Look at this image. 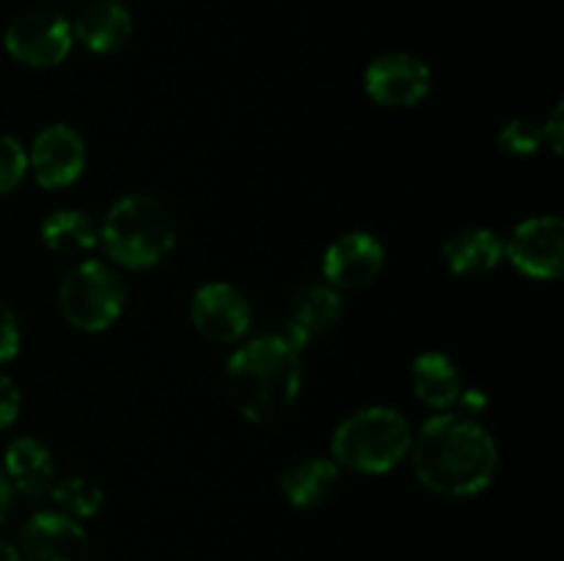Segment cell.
I'll return each instance as SVG.
<instances>
[{
	"label": "cell",
	"mask_w": 564,
	"mask_h": 561,
	"mask_svg": "<svg viewBox=\"0 0 564 561\" xmlns=\"http://www.w3.org/2000/svg\"><path fill=\"white\" fill-rule=\"evenodd\" d=\"M411 465L419 484L444 498L485 493L499 473V446L474 416L441 410L413 432Z\"/></svg>",
	"instance_id": "cell-1"
},
{
	"label": "cell",
	"mask_w": 564,
	"mask_h": 561,
	"mask_svg": "<svg viewBox=\"0 0 564 561\" xmlns=\"http://www.w3.org/2000/svg\"><path fill=\"white\" fill-rule=\"evenodd\" d=\"M224 385L229 402L246 421H279L301 396V350H295L284 336H259L246 341L226 361Z\"/></svg>",
	"instance_id": "cell-2"
},
{
	"label": "cell",
	"mask_w": 564,
	"mask_h": 561,
	"mask_svg": "<svg viewBox=\"0 0 564 561\" xmlns=\"http://www.w3.org/2000/svg\"><path fill=\"white\" fill-rule=\"evenodd\" d=\"M99 245L113 267L135 273L158 267L176 245L174 215L152 193H127L105 212Z\"/></svg>",
	"instance_id": "cell-3"
},
{
	"label": "cell",
	"mask_w": 564,
	"mask_h": 561,
	"mask_svg": "<svg viewBox=\"0 0 564 561\" xmlns=\"http://www.w3.org/2000/svg\"><path fill=\"white\" fill-rule=\"evenodd\" d=\"M413 446V427L397 407L369 405L350 413L330 438V460L352 473L394 471L408 460Z\"/></svg>",
	"instance_id": "cell-4"
},
{
	"label": "cell",
	"mask_w": 564,
	"mask_h": 561,
	"mask_svg": "<svg viewBox=\"0 0 564 561\" xmlns=\"http://www.w3.org/2000/svg\"><path fill=\"white\" fill-rule=\"evenodd\" d=\"M127 286L110 262L86 258L64 275L58 289V308L66 322L83 333H102L121 317Z\"/></svg>",
	"instance_id": "cell-5"
},
{
	"label": "cell",
	"mask_w": 564,
	"mask_h": 561,
	"mask_svg": "<svg viewBox=\"0 0 564 561\" xmlns=\"http://www.w3.org/2000/svg\"><path fill=\"white\" fill-rule=\"evenodd\" d=\"M3 47L17 64L31 69H53L69 58L75 47L72 22L61 11L39 6L17 14L3 33Z\"/></svg>",
	"instance_id": "cell-6"
},
{
	"label": "cell",
	"mask_w": 564,
	"mask_h": 561,
	"mask_svg": "<svg viewBox=\"0 0 564 561\" xmlns=\"http://www.w3.org/2000/svg\"><path fill=\"white\" fill-rule=\"evenodd\" d=\"M364 88L380 108H416L433 88V72H430L427 61H422L419 55L391 50V53H380L369 61L367 72H364Z\"/></svg>",
	"instance_id": "cell-7"
},
{
	"label": "cell",
	"mask_w": 564,
	"mask_h": 561,
	"mask_svg": "<svg viewBox=\"0 0 564 561\" xmlns=\"http://www.w3.org/2000/svg\"><path fill=\"white\" fill-rule=\"evenodd\" d=\"M505 258L534 280H556L564 273V223L556 215L521 220L505 242Z\"/></svg>",
	"instance_id": "cell-8"
},
{
	"label": "cell",
	"mask_w": 564,
	"mask_h": 561,
	"mask_svg": "<svg viewBox=\"0 0 564 561\" xmlns=\"http://www.w3.org/2000/svg\"><path fill=\"white\" fill-rule=\"evenodd\" d=\"M28 170L44 190H64L86 170V141L72 124H47L28 148Z\"/></svg>",
	"instance_id": "cell-9"
},
{
	"label": "cell",
	"mask_w": 564,
	"mask_h": 561,
	"mask_svg": "<svg viewBox=\"0 0 564 561\" xmlns=\"http://www.w3.org/2000/svg\"><path fill=\"white\" fill-rule=\"evenodd\" d=\"M251 300L226 280L198 286L191 300V322L202 339L213 344H235L251 330Z\"/></svg>",
	"instance_id": "cell-10"
},
{
	"label": "cell",
	"mask_w": 564,
	"mask_h": 561,
	"mask_svg": "<svg viewBox=\"0 0 564 561\" xmlns=\"http://www.w3.org/2000/svg\"><path fill=\"white\" fill-rule=\"evenodd\" d=\"M17 553L20 561H91V542L80 520L47 509L22 526Z\"/></svg>",
	"instance_id": "cell-11"
},
{
	"label": "cell",
	"mask_w": 564,
	"mask_h": 561,
	"mask_svg": "<svg viewBox=\"0 0 564 561\" xmlns=\"http://www.w3.org/2000/svg\"><path fill=\"white\" fill-rule=\"evenodd\" d=\"M386 264V248L369 231H345L323 253L325 284L339 292H356L372 284Z\"/></svg>",
	"instance_id": "cell-12"
},
{
	"label": "cell",
	"mask_w": 564,
	"mask_h": 561,
	"mask_svg": "<svg viewBox=\"0 0 564 561\" xmlns=\"http://www.w3.org/2000/svg\"><path fill=\"white\" fill-rule=\"evenodd\" d=\"M341 317V292L319 284H306L290 297V306L284 311V339L295 350H306L317 339H323Z\"/></svg>",
	"instance_id": "cell-13"
},
{
	"label": "cell",
	"mask_w": 564,
	"mask_h": 561,
	"mask_svg": "<svg viewBox=\"0 0 564 561\" xmlns=\"http://www.w3.org/2000/svg\"><path fill=\"white\" fill-rule=\"evenodd\" d=\"M341 482V468L330 457H303L290 462L279 479L281 495L292 509H319L336 495Z\"/></svg>",
	"instance_id": "cell-14"
},
{
	"label": "cell",
	"mask_w": 564,
	"mask_h": 561,
	"mask_svg": "<svg viewBox=\"0 0 564 561\" xmlns=\"http://www.w3.org/2000/svg\"><path fill=\"white\" fill-rule=\"evenodd\" d=\"M444 267L457 278H479L494 273L505 258V240L488 226H468L455 231L441 248Z\"/></svg>",
	"instance_id": "cell-15"
},
{
	"label": "cell",
	"mask_w": 564,
	"mask_h": 561,
	"mask_svg": "<svg viewBox=\"0 0 564 561\" xmlns=\"http://www.w3.org/2000/svg\"><path fill=\"white\" fill-rule=\"evenodd\" d=\"M75 42L97 55L116 53L132 36V14L119 0H94L72 22Z\"/></svg>",
	"instance_id": "cell-16"
},
{
	"label": "cell",
	"mask_w": 564,
	"mask_h": 561,
	"mask_svg": "<svg viewBox=\"0 0 564 561\" xmlns=\"http://www.w3.org/2000/svg\"><path fill=\"white\" fill-rule=\"evenodd\" d=\"M411 388L422 405L433 410H449L460 399V369L446 352L424 350L411 363Z\"/></svg>",
	"instance_id": "cell-17"
},
{
	"label": "cell",
	"mask_w": 564,
	"mask_h": 561,
	"mask_svg": "<svg viewBox=\"0 0 564 561\" xmlns=\"http://www.w3.org/2000/svg\"><path fill=\"white\" fill-rule=\"evenodd\" d=\"M3 471L14 493L25 495V498H42L55 482L53 454L36 438L11 440L3 457Z\"/></svg>",
	"instance_id": "cell-18"
},
{
	"label": "cell",
	"mask_w": 564,
	"mask_h": 561,
	"mask_svg": "<svg viewBox=\"0 0 564 561\" xmlns=\"http://www.w3.org/2000/svg\"><path fill=\"white\" fill-rule=\"evenodd\" d=\"M42 242L61 256H80L99 245V226L83 209H55L39 226Z\"/></svg>",
	"instance_id": "cell-19"
},
{
	"label": "cell",
	"mask_w": 564,
	"mask_h": 561,
	"mask_svg": "<svg viewBox=\"0 0 564 561\" xmlns=\"http://www.w3.org/2000/svg\"><path fill=\"white\" fill-rule=\"evenodd\" d=\"M47 495L55 501L58 512L75 517V520H88V517L97 515L105 504L102 487L86 476L55 479Z\"/></svg>",
	"instance_id": "cell-20"
},
{
	"label": "cell",
	"mask_w": 564,
	"mask_h": 561,
	"mask_svg": "<svg viewBox=\"0 0 564 561\" xmlns=\"http://www.w3.org/2000/svg\"><path fill=\"white\" fill-rule=\"evenodd\" d=\"M496 143H499L501 152L512 154V157H532L543 146V132H540L538 121L518 116V119H510L501 127Z\"/></svg>",
	"instance_id": "cell-21"
},
{
	"label": "cell",
	"mask_w": 564,
	"mask_h": 561,
	"mask_svg": "<svg viewBox=\"0 0 564 561\" xmlns=\"http://www.w3.org/2000/svg\"><path fill=\"white\" fill-rule=\"evenodd\" d=\"M28 174V152L17 138L0 135V198L14 193Z\"/></svg>",
	"instance_id": "cell-22"
},
{
	"label": "cell",
	"mask_w": 564,
	"mask_h": 561,
	"mask_svg": "<svg viewBox=\"0 0 564 561\" xmlns=\"http://www.w3.org/2000/svg\"><path fill=\"white\" fill-rule=\"evenodd\" d=\"M20 341H22V328H20V317L11 306H6L0 300V366L11 361V358L20 352Z\"/></svg>",
	"instance_id": "cell-23"
},
{
	"label": "cell",
	"mask_w": 564,
	"mask_h": 561,
	"mask_svg": "<svg viewBox=\"0 0 564 561\" xmlns=\"http://www.w3.org/2000/svg\"><path fill=\"white\" fill-rule=\"evenodd\" d=\"M22 413V394L17 383L6 374H0V432L9 429Z\"/></svg>",
	"instance_id": "cell-24"
},
{
	"label": "cell",
	"mask_w": 564,
	"mask_h": 561,
	"mask_svg": "<svg viewBox=\"0 0 564 561\" xmlns=\"http://www.w3.org/2000/svg\"><path fill=\"white\" fill-rule=\"evenodd\" d=\"M540 132H543V143L551 148L554 154H562V143H564V105L556 102L551 108V113L545 116V121L540 124Z\"/></svg>",
	"instance_id": "cell-25"
},
{
	"label": "cell",
	"mask_w": 564,
	"mask_h": 561,
	"mask_svg": "<svg viewBox=\"0 0 564 561\" xmlns=\"http://www.w3.org/2000/svg\"><path fill=\"white\" fill-rule=\"evenodd\" d=\"M457 405H460V413L477 418V413H482L485 407H488V396H485V391H479V388H468V391L463 388Z\"/></svg>",
	"instance_id": "cell-26"
},
{
	"label": "cell",
	"mask_w": 564,
	"mask_h": 561,
	"mask_svg": "<svg viewBox=\"0 0 564 561\" xmlns=\"http://www.w3.org/2000/svg\"><path fill=\"white\" fill-rule=\"evenodd\" d=\"M14 487H11L9 476H6L3 465H0V522H6V517H9L11 506H14Z\"/></svg>",
	"instance_id": "cell-27"
},
{
	"label": "cell",
	"mask_w": 564,
	"mask_h": 561,
	"mask_svg": "<svg viewBox=\"0 0 564 561\" xmlns=\"http://www.w3.org/2000/svg\"><path fill=\"white\" fill-rule=\"evenodd\" d=\"M0 561H20V553H17L14 544L6 542L3 537H0Z\"/></svg>",
	"instance_id": "cell-28"
},
{
	"label": "cell",
	"mask_w": 564,
	"mask_h": 561,
	"mask_svg": "<svg viewBox=\"0 0 564 561\" xmlns=\"http://www.w3.org/2000/svg\"><path fill=\"white\" fill-rule=\"evenodd\" d=\"M119 3H121V0H119Z\"/></svg>",
	"instance_id": "cell-29"
}]
</instances>
